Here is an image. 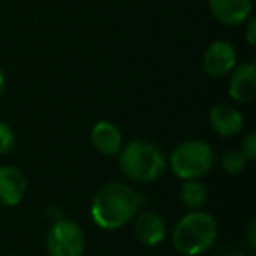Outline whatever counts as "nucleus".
Here are the masks:
<instances>
[{"mask_svg":"<svg viewBox=\"0 0 256 256\" xmlns=\"http://www.w3.org/2000/svg\"><path fill=\"white\" fill-rule=\"evenodd\" d=\"M140 209V196L124 182H107L95 193L90 207L93 223L107 232L126 226Z\"/></svg>","mask_w":256,"mask_h":256,"instance_id":"obj_1","label":"nucleus"},{"mask_svg":"<svg viewBox=\"0 0 256 256\" xmlns=\"http://www.w3.org/2000/svg\"><path fill=\"white\" fill-rule=\"evenodd\" d=\"M120 170L134 182H154L167 172V156L156 144L136 139L123 144L118 153Z\"/></svg>","mask_w":256,"mask_h":256,"instance_id":"obj_2","label":"nucleus"},{"mask_svg":"<svg viewBox=\"0 0 256 256\" xmlns=\"http://www.w3.org/2000/svg\"><path fill=\"white\" fill-rule=\"evenodd\" d=\"M218 240V223L206 210H192L172 230V246L182 256L207 252Z\"/></svg>","mask_w":256,"mask_h":256,"instance_id":"obj_3","label":"nucleus"},{"mask_svg":"<svg viewBox=\"0 0 256 256\" xmlns=\"http://www.w3.org/2000/svg\"><path fill=\"white\" fill-rule=\"evenodd\" d=\"M167 165L181 181L200 179L214 167V151L206 140L190 139L174 148Z\"/></svg>","mask_w":256,"mask_h":256,"instance_id":"obj_4","label":"nucleus"},{"mask_svg":"<svg viewBox=\"0 0 256 256\" xmlns=\"http://www.w3.org/2000/svg\"><path fill=\"white\" fill-rule=\"evenodd\" d=\"M46 249L50 256H82L86 249V235L72 220L53 221L46 235Z\"/></svg>","mask_w":256,"mask_h":256,"instance_id":"obj_5","label":"nucleus"},{"mask_svg":"<svg viewBox=\"0 0 256 256\" xmlns=\"http://www.w3.org/2000/svg\"><path fill=\"white\" fill-rule=\"evenodd\" d=\"M237 65V51L228 40H216L204 54V68L210 78H223Z\"/></svg>","mask_w":256,"mask_h":256,"instance_id":"obj_6","label":"nucleus"},{"mask_svg":"<svg viewBox=\"0 0 256 256\" xmlns=\"http://www.w3.org/2000/svg\"><path fill=\"white\" fill-rule=\"evenodd\" d=\"M26 193V178L14 165L0 167V206L16 207Z\"/></svg>","mask_w":256,"mask_h":256,"instance_id":"obj_7","label":"nucleus"},{"mask_svg":"<svg viewBox=\"0 0 256 256\" xmlns=\"http://www.w3.org/2000/svg\"><path fill=\"white\" fill-rule=\"evenodd\" d=\"M134 232L136 237L140 244L148 246V248H154V246L162 244L167 237V224L165 220L158 212L153 210H144V212H137L134 218Z\"/></svg>","mask_w":256,"mask_h":256,"instance_id":"obj_8","label":"nucleus"},{"mask_svg":"<svg viewBox=\"0 0 256 256\" xmlns=\"http://www.w3.org/2000/svg\"><path fill=\"white\" fill-rule=\"evenodd\" d=\"M228 93L238 104H251L256 98V65L242 64L234 67L228 82Z\"/></svg>","mask_w":256,"mask_h":256,"instance_id":"obj_9","label":"nucleus"},{"mask_svg":"<svg viewBox=\"0 0 256 256\" xmlns=\"http://www.w3.org/2000/svg\"><path fill=\"white\" fill-rule=\"evenodd\" d=\"M209 9L220 23L238 26L249 20L252 4L251 0H209Z\"/></svg>","mask_w":256,"mask_h":256,"instance_id":"obj_10","label":"nucleus"},{"mask_svg":"<svg viewBox=\"0 0 256 256\" xmlns=\"http://www.w3.org/2000/svg\"><path fill=\"white\" fill-rule=\"evenodd\" d=\"M209 123L218 136L235 137L244 128V116L234 106L218 104L209 110Z\"/></svg>","mask_w":256,"mask_h":256,"instance_id":"obj_11","label":"nucleus"},{"mask_svg":"<svg viewBox=\"0 0 256 256\" xmlns=\"http://www.w3.org/2000/svg\"><path fill=\"white\" fill-rule=\"evenodd\" d=\"M92 144L98 153L104 156H118L120 150L123 148V137H121L120 128L107 120L96 121L90 134Z\"/></svg>","mask_w":256,"mask_h":256,"instance_id":"obj_12","label":"nucleus"},{"mask_svg":"<svg viewBox=\"0 0 256 256\" xmlns=\"http://www.w3.org/2000/svg\"><path fill=\"white\" fill-rule=\"evenodd\" d=\"M207 186L200 179H184L179 188V198L182 206L192 210H198L206 206L207 202Z\"/></svg>","mask_w":256,"mask_h":256,"instance_id":"obj_13","label":"nucleus"},{"mask_svg":"<svg viewBox=\"0 0 256 256\" xmlns=\"http://www.w3.org/2000/svg\"><path fill=\"white\" fill-rule=\"evenodd\" d=\"M248 164H249L248 158L244 156V153H242L240 150L226 151V153L223 154V158H221V165H223V168L232 176L240 174Z\"/></svg>","mask_w":256,"mask_h":256,"instance_id":"obj_14","label":"nucleus"},{"mask_svg":"<svg viewBox=\"0 0 256 256\" xmlns=\"http://www.w3.org/2000/svg\"><path fill=\"white\" fill-rule=\"evenodd\" d=\"M16 146V136L12 128L8 123L0 121V154H8L14 150Z\"/></svg>","mask_w":256,"mask_h":256,"instance_id":"obj_15","label":"nucleus"},{"mask_svg":"<svg viewBox=\"0 0 256 256\" xmlns=\"http://www.w3.org/2000/svg\"><path fill=\"white\" fill-rule=\"evenodd\" d=\"M240 151L244 153V156L248 158V162H252L256 158V132H249L242 140Z\"/></svg>","mask_w":256,"mask_h":256,"instance_id":"obj_16","label":"nucleus"},{"mask_svg":"<svg viewBox=\"0 0 256 256\" xmlns=\"http://www.w3.org/2000/svg\"><path fill=\"white\" fill-rule=\"evenodd\" d=\"M246 40L251 48L256 46V20H249L246 26Z\"/></svg>","mask_w":256,"mask_h":256,"instance_id":"obj_17","label":"nucleus"},{"mask_svg":"<svg viewBox=\"0 0 256 256\" xmlns=\"http://www.w3.org/2000/svg\"><path fill=\"white\" fill-rule=\"evenodd\" d=\"M248 238H249V248L254 251L256 249V221L252 220L248 226Z\"/></svg>","mask_w":256,"mask_h":256,"instance_id":"obj_18","label":"nucleus"},{"mask_svg":"<svg viewBox=\"0 0 256 256\" xmlns=\"http://www.w3.org/2000/svg\"><path fill=\"white\" fill-rule=\"evenodd\" d=\"M4 90H6V76H4V72L0 70V95L4 93Z\"/></svg>","mask_w":256,"mask_h":256,"instance_id":"obj_19","label":"nucleus"}]
</instances>
